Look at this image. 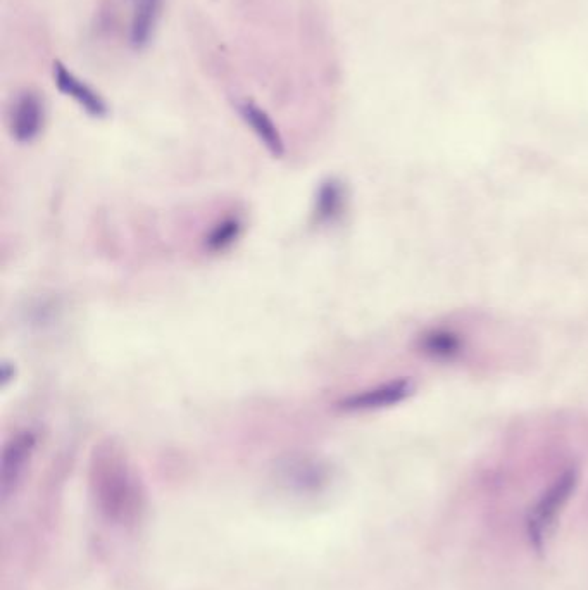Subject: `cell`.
Listing matches in <instances>:
<instances>
[{"mask_svg":"<svg viewBox=\"0 0 588 590\" xmlns=\"http://www.w3.org/2000/svg\"><path fill=\"white\" fill-rule=\"evenodd\" d=\"M95 501L107 520L135 525L144 511V494L137 478L118 452L101 451L92 466Z\"/></svg>","mask_w":588,"mask_h":590,"instance_id":"obj_1","label":"cell"},{"mask_svg":"<svg viewBox=\"0 0 588 590\" xmlns=\"http://www.w3.org/2000/svg\"><path fill=\"white\" fill-rule=\"evenodd\" d=\"M45 126V104L40 94L23 90L9 111V130L19 144H32Z\"/></svg>","mask_w":588,"mask_h":590,"instance_id":"obj_2","label":"cell"},{"mask_svg":"<svg viewBox=\"0 0 588 590\" xmlns=\"http://www.w3.org/2000/svg\"><path fill=\"white\" fill-rule=\"evenodd\" d=\"M52 78H54V83L59 88V92L69 97V99H73L78 106L82 107L85 113L94 116V118H104L109 113L106 99L92 85H88L80 76L69 70L66 64L61 63V61H54V64H52Z\"/></svg>","mask_w":588,"mask_h":590,"instance_id":"obj_3","label":"cell"},{"mask_svg":"<svg viewBox=\"0 0 588 590\" xmlns=\"http://www.w3.org/2000/svg\"><path fill=\"white\" fill-rule=\"evenodd\" d=\"M575 470H568L556 482L549 487L542 499L538 501L537 506L533 509L532 521H530V530H532L533 539H542L545 528L551 525L556 518L559 509L563 508L566 501L570 499L571 492L575 490L576 485Z\"/></svg>","mask_w":588,"mask_h":590,"instance_id":"obj_4","label":"cell"},{"mask_svg":"<svg viewBox=\"0 0 588 590\" xmlns=\"http://www.w3.org/2000/svg\"><path fill=\"white\" fill-rule=\"evenodd\" d=\"M35 446H37V437L28 430L19 432L7 442L2 454V470H0V487L4 497L11 494V490L18 485L19 478L23 477L26 465L32 459Z\"/></svg>","mask_w":588,"mask_h":590,"instance_id":"obj_5","label":"cell"},{"mask_svg":"<svg viewBox=\"0 0 588 590\" xmlns=\"http://www.w3.org/2000/svg\"><path fill=\"white\" fill-rule=\"evenodd\" d=\"M413 385L407 380H395V382L383 383L373 389L357 392L345 397L338 406L345 411H373V409L390 408L406 397L411 396Z\"/></svg>","mask_w":588,"mask_h":590,"instance_id":"obj_6","label":"cell"},{"mask_svg":"<svg viewBox=\"0 0 588 590\" xmlns=\"http://www.w3.org/2000/svg\"><path fill=\"white\" fill-rule=\"evenodd\" d=\"M238 114L245 121V125L251 128L252 133L256 135L259 142L268 149L273 156H283L285 152V142H283L282 133L271 120L263 107L257 106L256 102L244 99L237 104Z\"/></svg>","mask_w":588,"mask_h":590,"instance_id":"obj_7","label":"cell"},{"mask_svg":"<svg viewBox=\"0 0 588 590\" xmlns=\"http://www.w3.org/2000/svg\"><path fill=\"white\" fill-rule=\"evenodd\" d=\"M133 13L128 30V42L135 51H142L154 38L157 23L163 13L164 0H132Z\"/></svg>","mask_w":588,"mask_h":590,"instance_id":"obj_8","label":"cell"},{"mask_svg":"<svg viewBox=\"0 0 588 590\" xmlns=\"http://www.w3.org/2000/svg\"><path fill=\"white\" fill-rule=\"evenodd\" d=\"M421 347L433 358H452L461 351V339L449 330H433L423 337Z\"/></svg>","mask_w":588,"mask_h":590,"instance_id":"obj_9","label":"cell"}]
</instances>
